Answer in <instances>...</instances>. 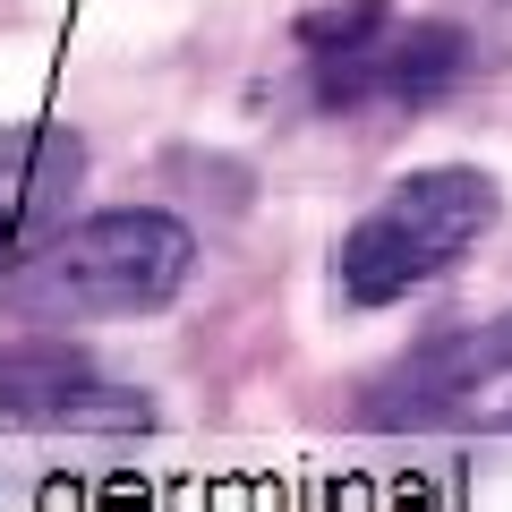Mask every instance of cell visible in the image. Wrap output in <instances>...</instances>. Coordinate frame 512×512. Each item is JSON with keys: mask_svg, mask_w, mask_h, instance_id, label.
I'll return each mask as SVG.
<instances>
[{"mask_svg": "<svg viewBox=\"0 0 512 512\" xmlns=\"http://www.w3.org/2000/svg\"><path fill=\"white\" fill-rule=\"evenodd\" d=\"M359 427L393 436H470V427H512V308L487 325H444L419 350L367 376Z\"/></svg>", "mask_w": 512, "mask_h": 512, "instance_id": "3", "label": "cell"}, {"mask_svg": "<svg viewBox=\"0 0 512 512\" xmlns=\"http://www.w3.org/2000/svg\"><path fill=\"white\" fill-rule=\"evenodd\" d=\"M325 103H436L470 69V35L436 18H393V0H342L299 18Z\"/></svg>", "mask_w": 512, "mask_h": 512, "instance_id": "4", "label": "cell"}, {"mask_svg": "<svg viewBox=\"0 0 512 512\" xmlns=\"http://www.w3.org/2000/svg\"><path fill=\"white\" fill-rule=\"evenodd\" d=\"M77 180H86V137L60 120H26L0 137V256L43 248L52 231H69Z\"/></svg>", "mask_w": 512, "mask_h": 512, "instance_id": "5", "label": "cell"}, {"mask_svg": "<svg viewBox=\"0 0 512 512\" xmlns=\"http://www.w3.org/2000/svg\"><path fill=\"white\" fill-rule=\"evenodd\" d=\"M0 419L35 427H146V402L128 384L94 376L69 342H18L0 350Z\"/></svg>", "mask_w": 512, "mask_h": 512, "instance_id": "6", "label": "cell"}, {"mask_svg": "<svg viewBox=\"0 0 512 512\" xmlns=\"http://www.w3.org/2000/svg\"><path fill=\"white\" fill-rule=\"evenodd\" d=\"M197 265V239L188 222L154 214V205H120V214H86L69 231H52L43 248L9 256L0 274V308L26 316V325H111V316H146Z\"/></svg>", "mask_w": 512, "mask_h": 512, "instance_id": "1", "label": "cell"}, {"mask_svg": "<svg viewBox=\"0 0 512 512\" xmlns=\"http://www.w3.org/2000/svg\"><path fill=\"white\" fill-rule=\"evenodd\" d=\"M495 214H504V197H495L487 171H470V163L410 171V180H393L342 231L333 291H342L350 308H393V299H410L419 282L453 274L461 256L495 231Z\"/></svg>", "mask_w": 512, "mask_h": 512, "instance_id": "2", "label": "cell"}]
</instances>
